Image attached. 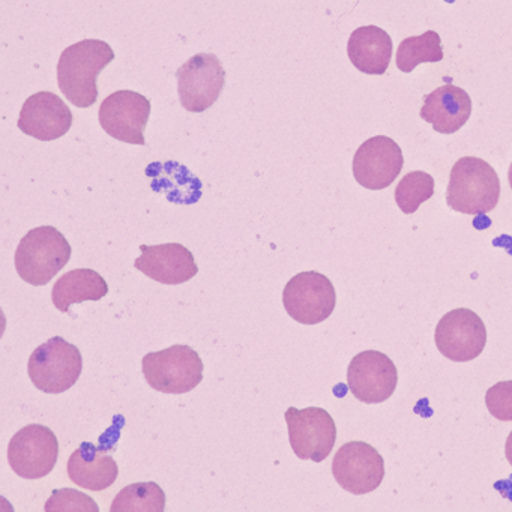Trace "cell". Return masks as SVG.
Wrapping results in <instances>:
<instances>
[{"label": "cell", "mask_w": 512, "mask_h": 512, "mask_svg": "<svg viewBox=\"0 0 512 512\" xmlns=\"http://www.w3.org/2000/svg\"><path fill=\"white\" fill-rule=\"evenodd\" d=\"M400 146L386 136H376L362 143L353 158V176L361 187L371 191L385 190L403 170Z\"/></svg>", "instance_id": "obj_14"}, {"label": "cell", "mask_w": 512, "mask_h": 512, "mask_svg": "<svg viewBox=\"0 0 512 512\" xmlns=\"http://www.w3.org/2000/svg\"><path fill=\"white\" fill-rule=\"evenodd\" d=\"M58 455V437L46 425H26L14 434L8 445L11 469L23 479H41L49 475L55 469Z\"/></svg>", "instance_id": "obj_9"}, {"label": "cell", "mask_w": 512, "mask_h": 512, "mask_svg": "<svg viewBox=\"0 0 512 512\" xmlns=\"http://www.w3.org/2000/svg\"><path fill=\"white\" fill-rule=\"evenodd\" d=\"M442 59V43L434 31L406 38L397 50V68L406 74L412 73L419 64H436Z\"/></svg>", "instance_id": "obj_21"}, {"label": "cell", "mask_w": 512, "mask_h": 512, "mask_svg": "<svg viewBox=\"0 0 512 512\" xmlns=\"http://www.w3.org/2000/svg\"><path fill=\"white\" fill-rule=\"evenodd\" d=\"M146 382L163 394H187L203 380V362L193 347L175 344L143 356Z\"/></svg>", "instance_id": "obj_4"}, {"label": "cell", "mask_w": 512, "mask_h": 512, "mask_svg": "<svg viewBox=\"0 0 512 512\" xmlns=\"http://www.w3.org/2000/svg\"><path fill=\"white\" fill-rule=\"evenodd\" d=\"M421 118L433 125L439 134H454L466 125L472 115V100L457 86L443 85L425 95Z\"/></svg>", "instance_id": "obj_17"}, {"label": "cell", "mask_w": 512, "mask_h": 512, "mask_svg": "<svg viewBox=\"0 0 512 512\" xmlns=\"http://www.w3.org/2000/svg\"><path fill=\"white\" fill-rule=\"evenodd\" d=\"M289 428L290 446L296 457L322 463L329 457L337 440L334 419L320 407H289L284 415Z\"/></svg>", "instance_id": "obj_7"}, {"label": "cell", "mask_w": 512, "mask_h": 512, "mask_svg": "<svg viewBox=\"0 0 512 512\" xmlns=\"http://www.w3.org/2000/svg\"><path fill=\"white\" fill-rule=\"evenodd\" d=\"M71 245L53 226H41L26 233L16 251V269L31 286H46L68 265Z\"/></svg>", "instance_id": "obj_3"}, {"label": "cell", "mask_w": 512, "mask_h": 512, "mask_svg": "<svg viewBox=\"0 0 512 512\" xmlns=\"http://www.w3.org/2000/svg\"><path fill=\"white\" fill-rule=\"evenodd\" d=\"M226 85V71L212 53H199L178 70V94L182 107L191 113L211 109Z\"/></svg>", "instance_id": "obj_8"}, {"label": "cell", "mask_w": 512, "mask_h": 512, "mask_svg": "<svg viewBox=\"0 0 512 512\" xmlns=\"http://www.w3.org/2000/svg\"><path fill=\"white\" fill-rule=\"evenodd\" d=\"M46 511L98 512L100 508L88 494L73 490V488H61V490L53 491L52 496L47 500Z\"/></svg>", "instance_id": "obj_24"}, {"label": "cell", "mask_w": 512, "mask_h": 512, "mask_svg": "<svg viewBox=\"0 0 512 512\" xmlns=\"http://www.w3.org/2000/svg\"><path fill=\"white\" fill-rule=\"evenodd\" d=\"M397 382L394 362L377 350L359 353L347 368V386L353 397L365 404H379L391 398Z\"/></svg>", "instance_id": "obj_13"}, {"label": "cell", "mask_w": 512, "mask_h": 512, "mask_svg": "<svg viewBox=\"0 0 512 512\" xmlns=\"http://www.w3.org/2000/svg\"><path fill=\"white\" fill-rule=\"evenodd\" d=\"M109 293V284L94 269H74L62 275L53 286L52 301L61 313L71 305L86 301H101Z\"/></svg>", "instance_id": "obj_20"}, {"label": "cell", "mask_w": 512, "mask_h": 512, "mask_svg": "<svg viewBox=\"0 0 512 512\" xmlns=\"http://www.w3.org/2000/svg\"><path fill=\"white\" fill-rule=\"evenodd\" d=\"M434 194L433 176L425 172H410L403 176L395 188V202L403 214H415L422 203Z\"/></svg>", "instance_id": "obj_23"}, {"label": "cell", "mask_w": 512, "mask_h": 512, "mask_svg": "<svg viewBox=\"0 0 512 512\" xmlns=\"http://www.w3.org/2000/svg\"><path fill=\"white\" fill-rule=\"evenodd\" d=\"M392 40L388 32L377 26H362L353 31L347 44V55L356 70L368 76H382L392 58Z\"/></svg>", "instance_id": "obj_19"}, {"label": "cell", "mask_w": 512, "mask_h": 512, "mask_svg": "<svg viewBox=\"0 0 512 512\" xmlns=\"http://www.w3.org/2000/svg\"><path fill=\"white\" fill-rule=\"evenodd\" d=\"M115 61L112 47L101 40H83L62 52L58 62V85L65 98L79 109L97 103V79Z\"/></svg>", "instance_id": "obj_1"}, {"label": "cell", "mask_w": 512, "mask_h": 512, "mask_svg": "<svg viewBox=\"0 0 512 512\" xmlns=\"http://www.w3.org/2000/svg\"><path fill=\"white\" fill-rule=\"evenodd\" d=\"M488 412L499 421H512V380L491 386L485 394Z\"/></svg>", "instance_id": "obj_25"}, {"label": "cell", "mask_w": 512, "mask_h": 512, "mask_svg": "<svg viewBox=\"0 0 512 512\" xmlns=\"http://www.w3.org/2000/svg\"><path fill=\"white\" fill-rule=\"evenodd\" d=\"M505 455L506 460H508V463L512 466V431L509 433L508 439H506Z\"/></svg>", "instance_id": "obj_26"}, {"label": "cell", "mask_w": 512, "mask_h": 512, "mask_svg": "<svg viewBox=\"0 0 512 512\" xmlns=\"http://www.w3.org/2000/svg\"><path fill=\"white\" fill-rule=\"evenodd\" d=\"M166 494L157 482L127 485L113 500L110 512H163Z\"/></svg>", "instance_id": "obj_22"}, {"label": "cell", "mask_w": 512, "mask_h": 512, "mask_svg": "<svg viewBox=\"0 0 512 512\" xmlns=\"http://www.w3.org/2000/svg\"><path fill=\"white\" fill-rule=\"evenodd\" d=\"M68 476L74 484L89 491H103L115 484L118 464L112 455L85 442L71 454L67 466Z\"/></svg>", "instance_id": "obj_18"}, {"label": "cell", "mask_w": 512, "mask_h": 512, "mask_svg": "<svg viewBox=\"0 0 512 512\" xmlns=\"http://www.w3.org/2000/svg\"><path fill=\"white\" fill-rule=\"evenodd\" d=\"M508 181H509V185H511V190H512V163H511V167H509Z\"/></svg>", "instance_id": "obj_27"}, {"label": "cell", "mask_w": 512, "mask_h": 512, "mask_svg": "<svg viewBox=\"0 0 512 512\" xmlns=\"http://www.w3.org/2000/svg\"><path fill=\"white\" fill-rule=\"evenodd\" d=\"M151 115V101L133 91H118L101 103L100 125L110 137L130 145L145 146V128Z\"/></svg>", "instance_id": "obj_12"}, {"label": "cell", "mask_w": 512, "mask_h": 512, "mask_svg": "<svg viewBox=\"0 0 512 512\" xmlns=\"http://www.w3.org/2000/svg\"><path fill=\"white\" fill-rule=\"evenodd\" d=\"M434 340L445 358L469 362L484 352L487 329L478 314L467 308H457L439 320Z\"/></svg>", "instance_id": "obj_11"}, {"label": "cell", "mask_w": 512, "mask_h": 512, "mask_svg": "<svg viewBox=\"0 0 512 512\" xmlns=\"http://www.w3.org/2000/svg\"><path fill=\"white\" fill-rule=\"evenodd\" d=\"M283 304L296 322L319 325L334 313L337 304L334 284L320 272H301L284 287Z\"/></svg>", "instance_id": "obj_6"}, {"label": "cell", "mask_w": 512, "mask_h": 512, "mask_svg": "<svg viewBox=\"0 0 512 512\" xmlns=\"http://www.w3.org/2000/svg\"><path fill=\"white\" fill-rule=\"evenodd\" d=\"M82 370V353L62 337L50 338L29 358V377L35 388L46 394H62L73 388Z\"/></svg>", "instance_id": "obj_5"}, {"label": "cell", "mask_w": 512, "mask_h": 512, "mask_svg": "<svg viewBox=\"0 0 512 512\" xmlns=\"http://www.w3.org/2000/svg\"><path fill=\"white\" fill-rule=\"evenodd\" d=\"M142 256L137 257L134 268L145 274L151 280L161 284L187 283L196 277L199 268L193 253L184 245H140Z\"/></svg>", "instance_id": "obj_16"}, {"label": "cell", "mask_w": 512, "mask_h": 512, "mask_svg": "<svg viewBox=\"0 0 512 512\" xmlns=\"http://www.w3.org/2000/svg\"><path fill=\"white\" fill-rule=\"evenodd\" d=\"M499 199V176L487 161L464 157L454 164L446 190L449 208L466 215L488 214Z\"/></svg>", "instance_id": "obj_2"}, {"label": "cell", "mask_w": 512, "mask_h": 512, "mask_svg": "<svg viewBox=\"0 0 512 512\" xmlns=\"http://www.w3.org/2000/svg\"><path fill=\"white\" fill-rule=\"evenodd\" d=\"M332 475L341 488L361 496L380 487L385 478V461L376 448L355 440L338 449L332 461Z\"/></svg>", "instance_id": "obj_10"}, {"label": "cell", "mask_w": 512, "mask_h": 512, "mask_svg": "<svg viewBox=\"0 0 512 512\" xmlns=\"http://www.w3.org/2000/svg\"><path fill=\"white\" fill-rule=\"evenodd\" d=\"M73 112L53 92H38L23 104L19 130L41 142L61 139L73 125Z\"/></svg>", "instance_id": "obj_15"}]
</instances>
